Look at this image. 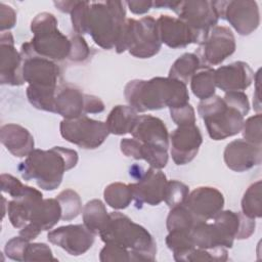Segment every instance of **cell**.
I'll return each instance as SVG.
<instances>
[{"label": "cell", "mask_w": 262, "mask_h": 262, "mask_svg": "<svg viewBox=\"0 0 262 262\" xmlns=\"http://www.w3.org/2000/svg\"><path fill=\"white\" fill-rule=\"evenodd\" d=\"M70 14L77 34H89L95 44L107 50L116 47L127 19L122 1H78Z\"/></svg>", "instance_id": "6da1fadb"}, {"label": "cell", "mask_w": 262, "mask_h": 262, "mask_svg": "<svg viewBox=\"0 0 262 262\" xmlns=\"http://www.w3.org/2000/svg\"><path fill=\"white\" fill-rule=\"evenodd\" d=\"M128 104L137 113L174 108L188 103L186 84L170 77H155L150 80L135 79L124 88Z\"/></svg>", "instance_id": "7a4b0ae2"}, {"label": "cell", "mask_w": 262, "mask_h": 262, "mask_svg": "<svg viewBox=\"0 0 262 262\" xmlns=\"http://www.w3.org/2000/svg\"><path fill=\"white\" fill-rule=\"evenodd\" d=\"M78 163V152L62 146H53L50 149H34L20 162L17 170L21 178L35 180L44 190L56 189L63 178L64 172L73 169Z\"/></svg>", "instance_id": "3957f363"}, {"label": "cell", "mask_w": 262, "mask_h": 262, "mask_svg": "<svg viewBox=\"0 0 262 262\" xmlns=\"http://www.w3.org/2000/svg\"><path fill=\"white\" fill-rule=\"evenodd\" d=\"M99 236L104 244H115L129 250L134 261L156 259L157 244L152 235L143 226L120 212L110 213V220Z\"/></svg>", "instance_id": "277c9868"}, {"label": "cell", "mask_w": 262, "mask_h": 262, "mask_svg": "<svg viewBox=\"0 0 262 262\" xmlns=\"http://www.w3.org/2000/svg\"><path fill=\"white\" fill-rule=\"evenodd\" d=\"M56 17L49 12L38 13L31 21V31L34 34L29 43L32 51L50 60L69 58L71 40L57 29Z\"/></svg>", "instance_id": "5b68a950"}, {"label": "cell", "mask_w": 262, "mask_h": 262, "mask_svg": "<svg viewBox=\"0 0 262 262\" xmlns=\"http://www.w3.org/2000/svg\"><path fill=\"white\" fill-rule=\"evenodd\" d=\"M161 47L156 19L147 15L140 19H126L115 50L117 53L128 50L134 57L149 58L156 55Z\"/></svg>", "instance_id": "8992f818"}, {"label": "cell", "mask_w": 262, "mask_h": 262, "mask_svg": "<svg viewBox=\"0 0 262 262\" xmlns=\"http://www.w3.org/2000/svg\"><path fill=\"white\" fill-rule=\"evenodd\" d=\"M198 113L213 140H223L242 131L245 116L239 110L227 103L223 97L213 95L201 100L198 104Z\"/></svg>", "instance_id": "52a82bcc"}, {"label": "cell", "mask_w": 262, "mask_h": 262, "mask_svg": "<svg viewBox=\"0 0 262 262\" xmlns=\"http://www.w3.org/2000/svg\"><path fill=\"white\" fill-rule=\"evenodd\" d=\"M165 8L172 9L178 15V18L192 30L199 45L207 38L209 32L217 25L219 19L212 1H166Z\"/></svg>", "instance_id": "ba28073f"}, {"label": "cell", "mask_w": 262, "mask_h": 262, "mask_svg": "<svg viewBox=\"0 0 262 262\" xmlns=\"http://www.w3.org/2000/svg\"><path fill=\"white\" fill-rule=\"evenodd\" d=\"M23 56V77L29 83V88L41 91L57 90V81L60 76L59 67L48 58L35 54L29 43L26 42L20 47Z\"/></svg>", "instance_id": "9c48e42d"}, {"label": "cell", "mask_w": 262, "mask_h": 262, "mask_svg": "<svg viewBox=\"0 0 262 262\" xmlns=\"http://www.w3.org/2000/svg\"><path fill=\"white\" fill-rule=\"evenodd\" d=\"M59 131L63 139L84 149L99 147L110 135L105 123L90 119L86 115L76 119H63Z\"/></svg>", "instance_id": "30bf717a"}, {"label": "cell", "mask_w": 262, "mask_h": 262, "mask_svg": "<svg viewBox=\"0 0 262 262\" xmlns=\"http://www.w3.org/2000/svg\"><path fill=\"white\" fill-rule=\"evenodd\" d=\"M103 111L104 103L99 97L86 94L70 84L57 87L54 113L63 119H76L86 114H99Z\"/></svg>", "instance_id": "8fae6325"}, {"label": "cell", "mask_w": 262, "mask_h": 262, "mask_svg": "<svg viewBox=\"0 0 262 262\" xmlns=\"http://www.w3.org/2000/svg\"><path fill=\"white\" fill-rule=\"evenodd\" d=\"M218 18L226 19L242 36H248L260 25V11L256 1H212Z\"/></svg>", "instance_id": "7c38bea8"}, {"label": "cell", "mask_w": 262, "mask_h": 262, "mask_svg": "<svg viewBox=\"0 0 262 262\" xmlns=\"http://www.w3.org/2000/svg\"><path fill=\"white\" fill-rule=\"evenodd\" d=\"M235 38L228 27L215 26L195 51L202 67L217 66L235 51Z\"/></svg>", "instance_id": "4fadbf2b"}, {"label": "cell", "mask_w": 262, "mask_h": 262, "mask_svg": "<svg viewBox=\"0 0 262 262\" xmlns=\"http://www.w3.org/2000/svg\"><path fill=\"white\" fill-rule=\"evenodd\" d=\"M95 235L84 224H70L49 231L47 238L70 255L80 256L92 247Z\"/></svg>", "instance_id": "5bb4252c"}, {"label": "cell", "mask_w": 262, "mask_h": 262, "mask_svg": "<svg viewBox=\"0 0 262 262\" xmlns=\"http://www.w3.org/2000/svg\"><path fill=\"white\" fill-rule=\"evenodd\" d=\"M61 219V207L56 199H42L35 203L26 226L19 235L28 241L35 239L42 231L51 229Z\"/></svg>", "instance_id": "9a60e30c"}, {"label": "cell", "mask_w": 262, "mask_h": 262, "mask_svg": "<svg viewBox=\"0 0 262 262\" xmlns=\"http://www.w3.org/2000/svg\"><path fill=\"white\" fill-rule=\"evenodd\" d=\"M203 142L200 128L193 125L178 126L169 136V145L174 163L178 166L191 162Z\"/></svg>", "instance_id": "2e32d148"}, {"label": "cell", "mask_w": 262, "mask_h": 262, "mask_svg": "<svg viewBox=\"0 0 262 262\" xmlns=\"http://www.w3.org/2000/svg\"><path fill=\"white\" fill-rule=\"evenodd\" d=\"M167 182V177L161 170L151 167L145 170L140 174L137 182L129 184L136 206L141 207L142 204L149 206L160 205L164 201Z\"/></svg>", "instance_id": "e0dca14e"}, {"label": "cell", "mask_w": 262, "mask_h": 262, "mask_svg": "<svg viewBox=\"0 0 262 262\" xmlns=\"http://www.w3.org/2000/svg\"><path fill=\"white\" fill-rule=\"evenodd\" d=\"M183 205L200 222L214 219L224 207V196L212 186H200L188 193Z\"/></svg>", "instance_id": "ac0fdd59"}, {"label": "cell", "mask_w": 262, "mask_h": 262, "mask_svg": "<svg viewBox=\"0 0 262 262\" xmlns=\"http://www.w3.org/2000/svg\"><path fill=\"white\" fill-rule=\"evenodd\" d=\"M23 56L14 47V39L10 32L0 36V83L20 86L25 83L23 77Z\"/></svg>", "instance_id": "d6986e66"}, {"label": "cell", "mask_w": 262, "mask_h": 262, "mask_svg": "<svg viewBox=\"0 0 262 262\" xmlns=\"http://www.w3.org/2000/svg\"><path fill=\"white\" fill-rule=\"evenodd\" d=\"M156 28L161 43L172 49L184 48L189 44L198 43L192 30L178 17L162 14L156 19Z\"/></svg>", "instance_id": "ffe728a7"}, {"label": "cell", "mask_w": 262, "mask_h": 262, "mask_svg": "<svg viewBox=\"0 0 262 262\" xmlns=\"http://www.w3.org/2000/svg\"><path fill=\"white\" fill-rule=\"evenodd\" d=\"M223 158L227 168L234 172H245L261 164L262 147L245 139H235L226 145Z\"/></svg>", "instance_id": "44dd1931"}, {"label": "cell", "mask_w": 262, "mask_h": 262, "mask_svg": "<svg viewBox=\"0 0 262 262\" xmlns=\"http://www.w3.org/2000/svg\"><path fill=\"white\" fill-rule=\"evenodd\" d=\"M215 85L224 92L243 91L254 79V72L245 61H234L215 70Z\"/></svg>", "instance_id": "7402d4cb"}, {"label": "cell", "mask_w": 262, "mask_h": 262, "mask_svg": "<svg viewBox=\"0 0 262 262\" xmlns=\"http://www.w3.org/2000/svg\"><path fill=\"white\" fill-rule=\"evenodd\" d=\"M133 138L143 144L169 147V133L165 123L158 117L150 115L138 116L136 124L131 132Z\"/></svg>", "instance_id": "603a6c76"}, {"label": "cell", "mask_w": 262, "mask_h": 262, "mask_svg": "<svg viewBox=\"0 0 262 262\" xmlns=\"http://www.w3.org/2000/svg\"><path fill=\"white\" fill-rule=\"evenodd\" d=\"M214 223L227 237L233 241L249 238L256 228L255 219L231 210L219 212L214 217Z\"/></svg>", "instance_id": "cb8c5ba5"}, {"label": "cell", "mask_w": 262, "mask_h": 262, "mask_svg": "<svg viewBox=\"0 0 262 262\" xmlns=\"http://www.w3.org/2000/svg\"><path fill=\"white\" fill-rule=\"evenodd\" d=\"M0 140L6 149L17 158L28 157L34 150V137L17 124H5L0 129Z\"/></svg>", "instance_id": "d4e9b609"}, {"label": "cell", "mask_w": 262, "mask_h": 262, "mask_svg": "<svg viewBox=\"0 0 262 262\" xmlns=\"http://www.w3.org/2000/svg\"><path fill=\"white\" fill-rule=\"evenodd\" d=\"M191 239L196 248L214 249L218 247L232 248L233 239L227 237L215 223L199 222L190 231Z\"/></svg>", "instance_id": "484cf974"}, {"label": "cell", "mask_w": 262, "mask_h": 262, "mask_svg": "<svg viewBox=\"0 0 262 262\" xmlns=\"http://www.w3.org/2000/svg\"><path fill=\"white\" fill-rule=\"evenodd\" d=\"M43 199L40 190L31 187V189L18 199H13L7 203V213L11 225L14 228H23L30 219V214L35 203Z\"/></svg>", "instance_id": "4316f807"}, {"label": "cell", "mask_w": 262, "mask_h": 262, "mask_svg": "<svg viewBox=\"0 0 262 262\" xmlns=\"http://www.w3.org/2000/svg\"><path fill=\"white\" fill-rule=\"evenodd\" d=\"M137 119V112L133 107L120 104L110 112L105 124L110 134L124 135L132 132Z\"/></svg>", "instance_id": "83f0119b"}, {"label": "cell", "mask_w": 262, "mask_h": 262, "mask_svg": "<svg viewBox=\"0 0 262 262\" xmlns=\"http://www.w3.org/2000/svg\"><path fill=\"white\" fill-rule=\"evenodd\" d=\"M83 224L94 234H99L110 220L104 204L97 199L86 203L82 210Z\"/></svg>", "instance_id": "f1b7e54d"}, {"label": "cell", "mask_w": 262, "mask_h": 262, "mask_svg": "<svg viewBox=\"0 0 262 262\" xmlns=\"http://www.w3.org/2000/svg\"><path fill=\"white\" fill-rule=\"evenodd\" d=\"M215 70L202 67L190 79V89L194 96L201 100L215 95Z\"/></svg>", "instance_id": "f546056e"}, {"label": "cell", "mask_w": 262, "mask_h": 262, "mask_svg": "<svg viewBox=\"0 0 262 262\" xmlns=\"http://www.w3.org/2000/svg\"><path fill=\"white\" fill-rule=\"evenodd\" d=\"M201 68V61L195 53H184L173 62L168 77L187 84Z\"/></svg>", "instance_id": "4dcf8cb0"}, {"label": "cell", "mask_w": 262, "mask_h": 262, "mask_svg": "<svg viewBox=\"0 0 262 262\" xmlns=\"http://www.w3.org/2000/svg\"><path fill=\"white\" fill-rule=\"evenodd\" d=\"M103 198L111 208L115 210L126 209L133 201L132 189L129 184L114 182L108 184L103 191Z\"/></svg>", "instance_id": "1f68e13d"}, {"label": "cell", "mask_w": 262, "mask_h": 262, "mask_svg": "<svg viewBox=\"0 0 262 262\" xmlns=\"http://www.w3.org/2000/svg\"><path fill=\"white\" fill-rule=\"evenodd\" d=\"M262 182L258 180L252 183L245 191L242 199L243 214L249 218L257 219L262 216V201H261Z\"/></svg>", "instance_id": "d6a6232c"}, {"label": "cell", "mask_w": 262, "mask_h": 262, "mask_svg": "<svg viewBox=\"0 0 262 262\" xmlns=\"http://www.w3.org/2000/svg\"><path fill=\"white\" fill-rule=\"evenodd\" d=\"M200 221L191 214V212L182 204L176 207L171 208L168 217L166 226L168 231L172 230H186L191 231L195 224Z\"/></svg>", "instance_id": "836d02e7"}, {"label": "cell", "mask_w": 262, "mask_h": 262, "mask_svg": "<svg viewBox=\"0 0 262 262\" xmlns=\"http://www.w3.org/2000/svg\"><path fill=\"white\" fill-rule=\"evenodd\" d=\"M166 245L172 251L173 257L176 261H181L183 257L194 248L191 239L190 231L186 230H172L169 231L166 237Z\"/></svg>", "instance_id": "e575fe53"}, {"label": "cell", "mask_w": 262, "mask_h": 262, "mask_svg": "<svg viewBox=\"0 0 262 262\" xmlns=\"http://www.w3.org/2000/svg\"><path fill=\"white\" fill-rule=\"evenodd\" d=\"M61 207V220L70 221L75 219L82 210V202L79 194L71 189H64L55 198Z\"/></svg>", "instance_id": "d590c367"}, {"label": "cell", "mask_w": 262, "mask_h": 262, "mask_svg": "<svg viewBox=\"0 0 262 262\" xmlns=\"http://www.w3.org/2000/svg\"><path fill=\"white\" fill-rule=\"evenodd\" d=\"M228 259L226 248L218 247L214 249H202L194 247L182 259L184 262H198V261H215L223 262Z\"/></svg>", "instance_id": "8d00e7d4"}, {"label": "cell", "mask_w": 262, "mask_h": 262, "mask_svg": "<svg viewBox=\"0 0 262 262\" xmlns=\"http://www.w3.org/2000/svg\"><path fill=\"white\" fill-rule=\"evenodd\" d=\"M189 193V188L186 184L178 180H170L167 182L164 201L171 208L182 205Z\"/></svg>", "instance_id": "74e56055"}, {"label": "cell", "mask_w": 262, "mask_h": 262, "mask_svg": "<svg viewBox=\"0 0 262 262\" xmlns=\"http://www.w3.org/2000/svg\"><path fill=\"white\" fill-rule=\"evenodd\" d=\"M261 114H256L246 121H244L242 127V133L245 140L255 145H261L262 143V127H261Z\"/></svg>", "instance_id": "f35d334b"}, {"label": "cell", "mask_w": 262, "mask_h": 262, "mask_svg": "<svg viewBox=\"0 0 262 262\" xmlns=\"http://www.w3.org/2000/svg\"><path fill=\"white\" fill-rule=\"evenodd\" d=\"M24 261H57L52 251L44 243H28L24 253Z\"/></svg>", "instance_id": "ab89813d"}, {"label": "cell", "mask_w": 262, "mask_h": 262, "mask_svg": "<svg viewBox=\"0 0 262 262\" xmlns=\"http://www.w3.org/2000/svg\"><path fill=\"white\" fill-rule=\"evenodd\" d=\"M99 260L101 262H116V261H123L129 262L134 261L132 253L115 244H105V246L101 249L99 253Z\"/></svg>", "instance_id": "60d3db41"}, {"label": "cell", "mask_w": 262, "mask_h": 262, "mask_svg": "<svg viewBox=\"0 0 262 262\" xmlns=\"http://www.w3.org/2000/svg\"><path fill=\"white\" fill-rule=\"evenodd\" d=\"M31 186L23 184L16 177L10 174H1V190L8 193L12 199H18L26 194Z\"/></svg>", "instance_id": "b9f144b4"}, {"label": "cell", "mask_w": 262, "mask_h": 262, "mask_svg": "<svg viewBox=\"0 0 262 262\" xmlns=\"http://www.w3.org/2000/svg\"><path fill=\"white\" fill-rule=\"evenodd\" d=\"M69 38L71 40V52L69 59L76 62L84 61L90 54V49L85 39L77 33L70 35Z\"/></svg>", "instance_id": "7bdbcfd3"}, {"label": "cell", "mask_w": 262, "mask_h": 262, "mask_svg": "<svg viewBox=\"0 0 262 262\" xmlns=\"http://www.w3.org/2000/svg\"><path fill=\"white\" fill-rule=\"evenodd\" d=\"M170 116L177 126L195 124V113L193 107L189 103L178 107L170 108Z\"/></svg>", "instance_id": "ee69618b"}, {"label": "cell", "mask_w": 262, "mask_h": 262, "mask_svg": "<svg viewBox=\"0 0 262 262\" xmlns=\"http://www.w3.org/2000/svg\"><path fill=\"white\" fill-rule=\"evenodd\" d=\"M29 242L30 241L24 238L20 235L12 237L6 243L4 247V252L6 256L14 261H24L25 249Z\"/></svg>", "instance_id": "f6af8a7d"}, {"label": "cell", "mask_w": 262, "mask_h": 262, "mask_svg": "<svg viewBox=\"0 0 262 262\" xmlns=\"http://www.w3.org/2000/svg\"><path fill=\"white\" fill-rule=\"evenodd\" d=\"M223 99L230 105L239 110L244 116H246L250 111V102L248 96L243 91L225 92Z\"/></svg>", "instance_id": "bcb514c9"}, {"label": "cell", "mask_w": 262, "mask_h": 262, "mask_svg": "<svg viewBox=\"0 0 262 262\" xmlns=\"http://www.w3.org/2000/svg\"><path fill=\"white\" fill-rule=\"evenodd\" d=\"M16 24V12L15 10L9 6L4 4L3 2L0 3V31L1 33L5 32L6 30H10Z\"/></svg>", "instance_id": "7dc6e473"}, {"label": "cell", "mask_w": 262, "mask_h": 262, "mask_svg": "<svg viewBox=\"0 0 262 262\" xmlns=\"http://www.w3.org/2000/svg\"><path fill=\"white\" fill-rule=\"evenodd\" d=\"M128 5L130 11L134 14H144L152 7V1H127L125 2Z\"/></svg>", "instance_id": "c3c4849f"}, {"label": "cell", "mask_w": 262, "mask_h": 262, "mask_svg": "<svg viewBox=\"0 0 262 262\" xmlns=\"http://www.w3.org/2000/svg\"><path fill=\"white\" fill-rule=\"evenodd\" d=\"M77 0L74 1H54L53 4L57 7L58 10H60L61 12L64 13H71L73 8L76 6L77 4Z\"/></svg>", "instance_id": "681fc988"}, {"label": "cell", "mask_w": 262, "mask_h": 262, "mask_svg": "<svg viewBox=\"0 0 262 262\" xmlns=\"http://www.w3.org/2000/svg\"><path fill=\"white\" fill-rule=\"evenodd\" d=\"M254 80L256 81V95H254V106H256V111H260V90H259V84H260V70H258V72L254 75Z\"/></svg>", "instance_id": "f907efd6"}]
</instances>
